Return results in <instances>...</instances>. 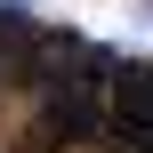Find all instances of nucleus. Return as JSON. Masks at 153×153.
Returning <instances> with one entry per match:
<instances>
[{
    "instance_id": "f257e3e1",
    "label": "nucleus",
    "mask_w": 153,
    "mask_h": 153,
    "mask_svg": "<svg viewBox=\"0 0 153 153\" xmlns=\"http://www.w3.org/2000/svg\"><path fill=\"white\" fill-rule=\"evenodd\" d=\"M40 137H48V145L105 137V81H56V89L40 97Z\"/></svg>"
}]
</instances>
